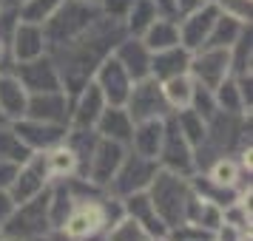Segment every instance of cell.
Returning a JSON list of instances; mask_svg holds the SVG:
<instances>
[{
    "label": "cell",
    "mask_w": 253,
    "mask_h": 241,
    "mask_svg": "<svg viewBox=\"0 0 253 241\" xmlns=\"http://www.w3.org/2000/svg\"><path fill=\"white\" fill-rule=\"evenodd\" d=\"M51 182V176L46 171V159H43V153H32L26 162L17 165V173H14L12 184H9V196H12L14 205H20L26 199H32V196L43 193Z\"/></svg>",
    "instance_id": "obj_11"
},
{
    "label": "cell",
    "mask_w": 253,
    "mask_h": 241,
    "mask_svg": "<svg viewBox=\"0 0 253 241\" xmlns=\"http://www.w3.org/2000/svg\"><path fill=\"white\" fill-rule=\"evenodd\" d=\"M46 32L40 23H29V20H20L17 29H14L12 40H9V54H12V63H23V60H35L40 54H46Z\"/></svg>",
    "instance_id": "obj_19"
},
{
    "label": "cell",
    "mask_w": 253,
    "mask_h": 241,
    "mask_svg": "<svg viewBox=\"0 0 253 241\" xmlns=\"http://www.w3.org/2000/svg\"><path fill=\"white\" fill-rule=\"evenodd\" d=\"M248 236H251V233L233 227V224H228V221H222V224L213 230V241H245Z\"/></svg>",
    "instance_id": "obj_42"
},
{
    "label": "cell",
    "mask_w": 253,
    "mask_h": 241,
    "mask_svg": "<svg viewBox=\"0 0 253 241\" xmlns=\"http://www.w3.org/2000/svg\"><path fill=\"white\" fill-rule=\"evenodd\" d=\"M188 74H191L194 82H199V85H205V88H216L225 77H230L228 48L202 46V48H196V51H191Z\"/></svg>",
    "instance_id": "obj_10"
},
{
    "label": "cell",
    "mask_w": 253,
    "mask_h": 241,
    "mask_svg": "<svg viewBox=\"0 0 253 241\" xmlns=\"http://www.w3.org/2000/svg\"><path fill=\"white\" fill-rule=\"evenodd\" d=\"M63 6V0H20L17 9H20V20H29V23H46L51 14Z\"/></svg>",
    "instance_id": "obj_35"
},
{
    "label": "cell",
    "mask_w": 253,
    "mask_h": 241,
    "mask_svg": "<svg viewBox=\"0 0 253 241\" xmlns=\"http://www.w3.org/2000/svg\"><path fill=\"white\" fill-rule=\"evenodd\" d=\"M14 173H17V165H14V162L0 159V190H9V184H12Z\"/></svg>",
    "instance_id": "obj_44"
},
{
    "label": "cell",
    "mask_w": 253,
    "mask_h": 241,
    "mask_svg": "<svg viewBox=\"0 0 253 241\" xmlns=\"http://www.w3.org/2000/svg\"><path fill=\"white\" fill-rule=\"evenodd\" d=\"M213 97H216V108L222 111V114H233V116L251 114V111L245 108V100H242V91H239L236 77H225V80L213 88Z\"/></svg>",
    "instance_id": "obj_30"
},
{
    "label": "cell",
    "mask_w": 253,
    "mask_h": 241,
    "mask_svg": "<svg viewBox=\"0 0 253 241\" xmlns=\"http://www.w3.org/2000/svg\"><path fill=\"white\" fill-rule=\"evenodd\" d=\"M248 23H239V20H233L228 14H216V20L211 26V34H208V43L205 46H213V48H230L236 40H239L242 29Z\"/></svg>",
    "instance_id": "obj_31"
},
{
    "label": "cell",
    "mask_w": 253,
    "mask_h": 241,
    "mask_svg": "<svg viewBox=\"0 0 253 241\" xmlns=\"http://www.w3.org/2000/svg\"><path fill=\"white\" fill-rule=\"evenodd\" d=\"M157 165H160V171L179 173V176L196 173L194 145L182 137V131L176 128L171 114L165 116V131H162V145H160V153H157Z\"/></svg>",
    "instance_id": "obj_7"
},
{
    "label": "cell",
    "mask_w": 253,
    "mask_h": 241,
    "mask_svg": "<svg viewBox=\"0 0 253 241\" xmlns=\"http://www.w3.org/2000/svg\"><path fill=\"white\" fill-rule=\"evenodd\" d=\"M3 241H17V239H9V236H6V239H3Z\"/></svg>",
    "instance_id": "obj_53"
},
{
    "label": "cell",
    "mask_w": 253,
    "mask_h": 241,
    "mask_svg": "<svg viewBox=\"0 0 253 241\" xmlns=\"http://www.w3.org/2000/svg\"><path fill=\"white\" fill-rule=\"evenodd\" d=\"M239 82V91H242V100H245V108L253 111V74H245V77H236Z\"/></svg>",
    "instance_id": "obj_43"
},
{
    "label": "cell",
    "mask_w": 253,
    "mask_h": 241,
    "mask_svg": "<svg viewBox=\"0 0 253 241\" xmlns=\"http://www.w3.org/2000/svg\"><path fill=\"white\" fill-rule=\"evenodd\" d=\"M228 57H230V77L253 74V23L242 29L239 40L228 48Z\"/></svg>",
    "instance_id": "obj_27"
},
{
    "label": "cell",
    "mask_w": 253,
    "mask_h": 241,
    "mask_svg": "<svg viewBox=\"0 0 253 241\" xmlns=\"http://www.w3.org/2000/svg\"><path fill=\"white\" fill-rule=\"evenodd\" d=\"M91 82L100 88V94L105 97L108 105H126L128 91L134 85V80L128 77V71L114 60V54H108L105 60H100V66L91 74Z\"/></svg>",
    "instance_id": "obj_12"
},
{
    "label": "cell",
    "mask_w": 253,
    "mask_h": 241,
    "mask_svg": "<svg viewBox=\"0 0 253 241\" xmlns=\"http://www.w3.org/2000/svg\"><path fill=\"white\" fill-rule=\"evenodd\" d=\"M157 171H160L157 159L139 156V153H134V150L128 148L123 162H120V168H117V173L111 176V182L105 187V193L117 196V199H126V196H131V193H142V190H148V184L154 182Z\"/></svg>",
    "instance_id": "obj_6"
},
{
    "label": "cell",
    "mask_w": 253,
    "mask_h": 241,
    "mask_svg": "<svg viewBox=\"0 0 253 241\" xmlns=\"http://www.w3.org/2000/svg\"><path fill=\"white\" fill-rule=\"evenodd\" d=\"M126 37V29L120 20H108V17H97L80 37H74L69 46L51 51V57L60 69V80H63V91L74 94L91 80L94 69L105 60L114 46Z\"/></svg>",
    "instance_id": "obj_1"
},
{
    "label": "cell",
    "mask_w": 253,
    "mask_h": 241,
    "mask_svg": "<svg viewBox=\"0 0 253 241\" xmlns=\"http://www.w3.org/2000/svg\"><path fill=\"white\" fill-rule=\"evenodd\" d=\"M216 6L213 3H202L191 12L179 14V43H182L188 51H196L208 43V34H211V26L216 20Z\"/></svg>",
    "instance_id": "obj_15"
},
{
    "label": "cell",
    "mask_w": 253,
    "mask_h": 241,
    "mask_svg": "<svg viewBox=\"0 0 253 241\" xmlns=\"http://www.w3.org/2000/svg\"><path fill=\"white\" fill-rule=\"evenodd\" d=\"M105 241H148V233L139 227L131 216H126V213H123V216H120L114 224L108 227Z\"/></svg>",
    "instance_id": "obj_37"
},
{
    "label": "cell",
    "mask_w": 253,
    "mask_h": 241,
    "mask_svg": "<svg viewBox=\"0 0 253 241\" xmlns=\"http://www.w3.org/2000/svg\"><path fill=\"white\" fill-rule=\"evenodd\" d=\"M134 6V0H100L97 3V9H100V14L103 17H108V20H126L128 9Z\"/></svg>",
    "instance_id": "obj_41"
},
{
    "label": "cell",
    "mask_w": 253,
    "mask_h": 241,
    "mask_svg": "<svg viewBox=\"0 0 253 241\" xmlns=\"http://www.w3.org/2000/svg\"><path fill=\"white\" fill-rule=\"evenodd\" d=\"M194 77L191 74H176V77H168V80H160L162 97L168 103V111H182L191 105V97H194Z\"/></svg>",
    "instance_id": "obj_26"
},
{
    "label": "cell",
    "mask_w": 253,
    "mask_h": 241,
    "mask_svg": "<svg viewBox=\"0 0 253 241\" xmlns=\"http://www.w3.org/2000/svg\"><path fill=\"white\" fill-rule=\"evenodd\" d=\"M245 241H253V236H248V239H245Z\"/></svg>",
    "instance_id": "obj_55"
},
{
    "label": "cell",
    "mask_w": 253,
    "mask_h": 241,
    "mask_svg": "<svg viewBox=\"0 0 253 241\" xmlns=\"http://www.w3.org/2000/svg\"><path fill=\"white\" fill-rule=\"evenodd\" d=\"M12 207H14V202H12V196H9V190H0V224L12 213Z\"/></svg>",
    "instance_id": "obj_46"
},
{
    "label": "cell",
    "mask_w": 253,
    "mask_h": 241,
    "mask_svg": "<svg viewBox=\"0 0 253 241\" xmlns=\"http://www.w3.org/2000/svg\"><path fill=\"white\" fill-rule=\"evenodd\" d=\"M69 97H71L69 125H74V128H94L97 116L103 114V108L108 105L105 97L100 94V88H97L91 80L85 82L83 88H77L74 94H69Z\"/></svg>",
    "instance_id": "obj_17"
},
{
    "label": "cell",
    "mask_w": 253,
    "mask_h": 241,
    "mask_svg": "<svg viewBox=\"0 0 253 241\" xmlns=\"http://www.w3.org/2000/svg\"><path fill=\"white\" fill-rule=\"evenodd\" d=\"M97 131L94 128H74V125H69V131H66V145L71 148V153L77 156V176H83L85 173V165H88V159H91V153H94V148H97Z\"/></svg>",
    "instance_id": "obj_28"
},
{
    "label": "cell",
    "mask_w": 253,
    "mask_h": 241,
    "mask_svg": "<svg viewBox=\"0 0 253 241\" xmlns=\"http://www.w3.org/2000/svg\"><path fill=\"white\" fill-rule=\"evenodd\" d=\"M3 122H6V119H3V114H0V125H3Z\"/></svg>",
    "instance_id": "obj_54"
},
{
    "label": "cell",
    "mask_w": 253,
    "mask_h": 241,
    "mask_svg": "<svg viewBox=\"0 0 253 241\" xmlns=\"http://www.w3.org/2000/svg\"><path fill=\"white\" fill-rule=\"evenodd\" d=\"M188 221L191 224H196V227L208 230V233H213V230L222 224V207L211 205V202H202L199 196H196L194 207H191V216H188Z\"/></svg>",
    "instance_id": "obj_36"
},
{
    "label": "cell",
    "mask_w": 253,
    "mask_h": 241,
    "mask_svg": "<svg viewBox=\"0 0 253 241\" xmlns=\"http://www.w3.org/2000/svg\"><path fill=\"white\" fill-rule=\"evenodd\" d=\"M157 17H160V14H157V6H154L151 0H134V6L128 9L126 20H123V29H126V34L139 37Z\"/></svg>",
    "instance_id": "obj_33"
},
{
    "label": "cell",
    "mask_w": 253,
    "mask_h": 241,
    "mask_svg": "<svg viewBox=\"0 0 253 241\" xmlns=\"http://www.w3.org/2000/svg\"><path fill=\"white\" fill-rule=\"evenodd\" d=\"M162 131H165V119H145V122H134V134H131V142L128 148L139 153V156H148V159H157L162 145Z\"/></svg>",
    "instance_id": "obj_24"
},
{
    "label": "cell",
    "mask_w": 253,
    "mask_h": 241,
    "mask_svg": "<svg viewBox=\"0 0 253 241\" xmlns=\"http://www.w3.org/2000/svg\"><path fill=\"white\" fill-rule=\"evenodd\" d=\"M126 145H117V142H111V139H97V148H94L91 159H88V165H85V173H83V179H88L91 184H97V187H108V182H111V176L117 173V168H120V162H123V156H126Z\"/></svg>",
    "instance_id": "obj_13"
},
{
    "label": "cell",
    "mask_w": 253,
    "mask_h": 241,
    "mask_svg": "<svg viewBox=\"0 0 253 241\" xmlns=\"http://www.w3.org/2000/svg\"><path fill=\"white\" fill-rule=\"evenodd\" d=\"M97 17H100V9L91 6V3H83V0H63V6L43 23L48 54L57 51V48H63V46H69L71 40L80 37Z\"/></svg>",
    "instance_id": "obj_4"
},
{
    "label": "cell",
    "mask_w": 253,
    "mask_h": 241,
    "mask_svg": "<svg viewBox=\"0 0 253 241\" xmlns=\"http://www.w3.org/2000/svg\"><path fill=\"white\" fill-rule=\"evenodd\" d=\"M213 6L239 23H253V0H213Z\"/></svg>",
    "instance_id": "obj_40"
},
{
    "label": "cell",
    "mask_w": 253,
    "mask_h": 241,
    "mask_svg": "<svg viewBox=\"0 0 253 241\" xmlns=\"http://www.w3.org/2000/svg\"><path fill=\"white\" fill-rule=\"evenodd\" d=\"M120 202H123V213L134 218L139 227L148 233V239H162V236H168L165 221L157 216V210H154V205H151L148 190L131 193V196H126V199H120Z\"/></svg>",
    "instance_id": "obj_20"
},
{
    "label": "cell",
    "mask_w": 253,
    "mask_h": 241,
    "mask_svg": "<svg viewBox=\"0 0 253 241\" xmlns=\"http://www.w3.org/2000/svg\"><path fill=\"white\" fill-rule=\"evenodd\" d=\"M20 23V9H17V0H0V40L9 46L14 29Z\"/></svg>",
    "instance_id": "obj_38"
},
{
    "label": "cell",
    "mask_w": 253,
    "mask_h": 241,
    "mask_svg": "<svg viewBox=\"0 0 253 241\" xmlns=\"http://www.w3.org/2000/svg\"><path fill=\"white\" fill-rule=\"evenodd\" d=\"M123 216V202L111 193L77 199L60 227L51 230L54 241H105V233Z\"/></svg>",
    "instance_id": "obj_2"
},
{
    "label": "cell",
    "mask_w": 253,
    "mask_h": 241,
    "mask_svg": "<svg viewBox=\"0 0 253 241\" xmlns=\"http://www.w3.org/2000/svg\"><path fill=\"white\" fill-rule=\"evenodd\" d=\"M26 105H29V91H26L20 80L12 71H0V114L6 122H17L26 116Z\"/></svg>",
    "instance_id": "obj_22"
},
{
    "label": "cell",
    "mask_w": 253,
    "mask_h": 241,
    "mask_svg": "<svg viewBox=\"0 0 253 241\" xmlns=\"http://www.w3.org/2000/svg\"><path fill=\"white\" fill-rule=\"evenodd\" d=\"M94 131H97V137L111 139L117 145H126L128 148L131 134H134V119L126 111V105H105L103 114L97 116V122H94Z\"/></svg>",
    "instance_id": "obj_21"
},
{
    "label": "cell",
    "mask_w": 253,
    "mask_h": 241,
    "mask_svg": "<svg viewBox=\"0 0 253 241\" xmlns=\"http://www.w3.org/2000/svg\"><path fill=\"white\" fill-rule=\"evenodd\" d=\"M29 156H32V150L20 142V137L14 134V128L9 125V122H3V125H0V159L20 165V162H26Z\"/></svg>",
    "instance_id": "obj_34"
},
{
    "label": "cell",
    "mask_w": 253,
    "mask_h": 241,
    "mask_svg": "<svg viewBox=\"0 0 253 241\" xmlns=\"http://www.w3.org/2000/svg\"><path fill=\"white\" fill-rule=\"evenodd\" d=\"M148 199L157 216L165 221V227L171 230L176 224H185L191 216V207L196 202V193L191 187L188 176L179 173H168V171H157L154 182L148 184Z\"/></svg>",
    "instance_id": "obj_3"
},
{
    "label": "cell",
    "mask_w": 253,
    "mask_h": 241,
    "mask_svg": "<svg viewBox=\"0 0 253 241\" xmlns=\"http://www.w3.org/2000/svg\"><path fill=\"white\" fill-rule=\"evenodd\" d=\"M205 0H176V12L185 14V12H191V9H196V6H202Z\"/></svg>",
    "instance_id": "obj_48"
},
{
    "label": "cell",
    "mask_w": 253,
    "mask_h": 241,
    "mask_svg": "<svg viewBox=\"0 0 253 241\" xmlns=\"http://www.w3.org/2000/svg\"><path fill=\"white\" fill-rule=\"evenodd\" d=\"M0 71H12V54L3 40H0Z\"/></svg>",
    "instance_id": "obj_47"
},
{
    "label": "cell",
    "mask_w": 253,
    "mask_h": 241,
    "mask_svg": "<svg viewBox=\"0 0 253 241\" xmlns=\"http://www.w3.org/2000/svg\"><path fill=\"white\" fill-rule=\"evenodd\" d=\"M205 3H213V0H205Z\"/></svg>",
    "instance_id": "obj_56"
},
{
    "label": "cell",
    "mask_w": 253,
    "mask_h": 241,
    "mask_svg": "<svg viewBox=\"0 0 253 241\" xmlns=\"http://www.w3.org/2000/svg\"><path fill=\"white\" fill-rule=\"evenodd\" d=\"M69 108H71V97L63 88L60 91H46V94H29L26 116L40 119V122L69 125Z\"/></svg>",
    "instance_id": "obj_16"
},
{
    "label": "cell",
    "mask_w": 253,
    "mask_h": 241,
    "mask_svg": "<svg viewBox=\"0 0 253 241\" xmlns=\"http://www.w3.org/2000/svg\"><path fill=\"white\" fill-rule=\"evenodd\" d=\"M188 66H191V51L185 46L151 51V77L154 80H168V77H176V74H188Z\"/></svg>",
    "instance_id": "obj_23"
},
{
    "label": "cell",
    "mask_w": 253,
    "mask_h": 241,
    "mask_svg": "<svg viewBox=\"0 0 253 241\" xmlns=\"http://www.w3.org/2000/svg\"><path fill=\"white\" fill-rule=\"evenodd\" d=\"M148 241H171L168 236H162V239H148Z\"/></svg>",
    "instance_id": "obj_50"
},
{
    "label": "cell",
    "mask_w": 253,
    "mask_h": 241,
    "mask_svg": "<svg viewBox=\"0 0 253 241\" xmlns=\"http://www.w3.org/2000/svg\"><path fill=\"white\" fill-rule=\"evenodd\" d=\"M43 159H46V171L51 176V182L54 179H69V176H77V156L71 153V148L66 142H57L54 148L43 150Z\"/></svg>",
    "instance_id": "obj_29"
},
{
    "label": "cell",
    "mask_w": 253,
    "mask_h": 241,
    "mask_svg": "<svg viewBox=\"0 0 253 241\" xmlns=\"http://www.w3.org/2000/svg\"><path fill=\"white\" fill-rule=\"evenodd\" d=\"M114 60L128 71V77L137 82V80H145L151 77V48L139 40V37H131L126 34L120 43L114 46Z\"/></svg>",
    "instance_id": "obj_18"
},
{
    "label": "cell",
    "mask_w": 253,
    "mask_h": 241,
    "mask_svg": "<svg viewBox=\"0 0 253 241\" xmlns=\"http://www.w3.org/2000/svg\"><path fill=\"white\" fill-rule=\"evenodd\" d=\"M173 122H176V128L182 131V137L194 145V148H199L202 142H205V134H208V119H202V116L196 114L194 108H182V111H173Z\"/></svg>",
    "instance_id": "obj_32"
},
{
    "label": "cell",
    "mask_w": 253,
    "mask_h": 241,
    "mask_svg": "<svg viewBox=\"0 0 253 241\" xmlns=\"http://www.w3.org/2000/svg\"><path fill=\"white\" fill-rule=\"evenodd\" d=\"M3 233L9 239L29 241L37 236H48L51 233V218H48V187L43 193L26 199L20 205L12 207V213L3 221Z\"/></svg>",
    "instance_id": "obj_5"
},
{
    "label": "cell",
    "mask_w": 253,
    "mask_h": 241,
    "mask_svg": "<svg viewBox=\"0 0 253 241\" xmlns=\"http://www.w3.org/2000/svg\"><path fill=\"white\" fill-rule=\"evenodd\" d=\"M188 108H194L196 114L202 116V119H211V116L216 114V97H213V88H205V85H194V97H191V105Z\"/></svg>",
    "instance_id": "obj_39"
},
{
    "label": "cell",
    "mask_w": 253,
    "mask_h": 241,
    "mask_svg": "<svg viewBox=\"0 0 253 241\" xmlns=\"http://www.w3.org/2000/svg\"><path fill=\"white\" fill-rule=\"evenodd\" d=\"M126 111L131 114L134 122H145V119H165L171 114L168 111V103L162 97L160 80L154 77H145V80H137L128 91L126 100Z\"/></svg>",
    "instance_id": "obj_9"
},
{
    "label": "cell",
    "mask_w": 253,
    "mask_h": 241,
    "mask_svg": "<svg viewBox=\"0 0 253 241\" xmlns=\"http://www.w3.org/2000/svg\"><path fill=\"white\" fill-rule=\"evenodd\" d=\"M9 125L14 128V134L20 137V142H23L32 153H43V150L54 148L57 142L66 139V131H69V125L40 122V119H29V116L17 119V122H9Z\"/></svg>",
    "instance_id": "obj_14"
},
{
    "label": "cell",
    "mask_w": 253,
    "mask_h": 241,
    "mask_svg": "<svg viewBox=\"0 0 253 241\" xmlns=\"http://www.w3.org/2000/svg\"><path fill=\"white\" fill-rule=\"evenodd\" d=\"M6 239V233H3V224H0V241Z\"/></svg>",
    "instance_id": "obj_52"
},
{
    "label": "cell",
    "mask_w": 253,
    "mask_h": 241,
    "mask_svg": "<svg viewBox=\"0 0 253 241\" xmlns=\"http://www.w3.org/2000/svg\"><path fill=\"white\" fill-rule=\"evenodd\" d=\"M17 3H20V0H17Z\"/></svg>",
    "instance_id": "obj_57"
},
{
    "label": "cell",
    "mask_w": 253,
    "mask_h": 241,
    "mask_svg": "<svg viewBox=\"0 0 253 241\" xmlns=\"http://www.w3.org/2000/svg\"><path fill=\"white\" fill-rule=\"evenodd\" d=\"M151 3L157 6V14H160V17H173V20H179L176 0H151Z\"/></svg>",
    "instance_id": "obj_45"
},
{
    "label": "cell",
    "mask_w": 253,
    "mask_h": 241,
    "mask_svg": "<svg viewBox=\"0 0 253 241\" xmlns=\"http://www.w3.org/2000/svg\"><path fill=\"white\" fill-rule=\"evenodd\" d=\"M12 74L20 80L29 94H46V91H60L63 80H60V69L51 54H40L35 60H23V63H12Z\"/></svg>",
    "instance_id": "obj_8"
},
{
    "label": "cell",
    "mask_w": 253,
    "mask_h": 241,
    "mask_svg": "<svg viewBox=\"0 0 253 241\" xmlns=\"http://www.w3.org/2000/svg\"><path fill=\"white\" fill-rule=\"evenodd\" d=\"M29 241H54V239H51V233H48V236H37V239H29Z\"/></svg>",
    "instance_id": "obj_49"
},
{
    "label": "cell",
    "mask_w": 253,
    "mask_h": 241,
    "mask_svg": "<svg viewBox=\"0 0 253 241\" xmlns=\"http://www.w3.org/2000/svg\"><path fill=\"white\" fill-rule=\"evenodd\" d=\"M83 3H91V6H97V3H100V0H83Z\"/></svg>",
    "instance_id": "obj_51"
},
{
    "label": "cell",
    "mask_w": 253,
    "mask_h": 241,
    "mask_svg": "<svg viewBox=\"0 0 253 241\" xmlns=\"http://www.w3.org/2000/svg\"><path fill=\"white\" fill-rule=\"evenodd\" d=\"M139 40L151 48V51H162L171 46H182L179 43V23L173 17H157L154 23L139 34Z\"/></svg>",
    "instance_id": "obj_25"
}]
</instances>
